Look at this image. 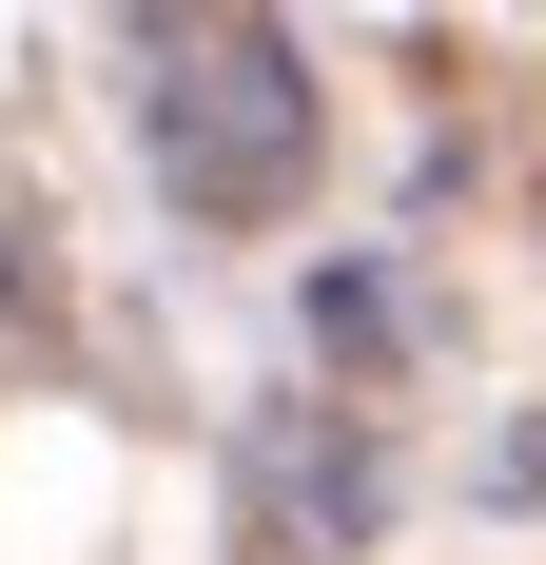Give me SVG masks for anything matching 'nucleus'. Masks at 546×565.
I'll list each match as a JSON object with an SVG mask.
<instances>
[]
</instances>
